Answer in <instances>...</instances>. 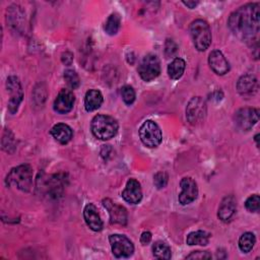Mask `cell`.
Here are the masks:
<instances>
[{
  "mask_svg": "<svg viewBox=\"0 0 260 260\" xmlns=\"http://www.w3.org/2000/svg\"><path fill=\"white\" fill-rule=\"evenodd\" d=\"M235 124L243 131L250 130L259 121V110L256 108H242L235 113Z\"/></svg>",
  "mask_w": 260,
  "mask_h": 260,
  "instance_id": "obj_10",
  "label": "cell"
},
{
  "mask_svg": "<svg viewBox=\"0 0 260 260\" xmlns=\"http://www.w3.org/2000/svg\"><path fill=\"white\" fill-rule=\"evenodd\" d=\"M245 207L250 212H256L260 207V197L258 194H253L249 196L245 202Z\"/></svg>",
  "mask_w": 260,
  "mask_h": 260,
  "instance_id": "obj_31",
  "label": "cell"
},
{
  "mask_svg": "<svg viewBox=\"0 0 260 260\" xmlns=\"http://www.w3.org/2000/svg\"><path fill=\"white\" fill-rule=\"evenodd\" d=\"M181 186V193L178 196V200L182 205H187L193 202L198 195V187L196 182L190 178V177H185L181 180L180 182Z\"/></svg>",
  "mask_w": 260,
  "mask_h": 260,
  "instance_id": "obj_11",
  "label": "cell"
},
{
  "mask_svg": "<svg viewBox=\"0 0 260 260\" xmlns=\"http://www.w3.org/2000/svg\"><path fill=\"white\" fill-rule=\"evenodd\" d=\"M7 22L11 28L19 31L23 25V11L18 5H11L7 9Z\"/></svg>",
  "mask_w": 260,
  "mask_h": 260,
  "instance_id": "obj_20",
  "label": "cell"
},
{
  "mask_svg": "<svg viewBox=\"0 0 260 260\" xmlns=\"http://www.w3.org/2000/svg\"><path fill=\"white\" fill-rule=\"evenodd\" d=\"M83 217L86 224L94 232H100L103 229V221L98 213V209L94 204L88 203L84 206Z\"/></svg>",
  "mask_w": 260,
  "mask_h": 260,
  "instance_id": "obj_17",
  "label": "cell"
},
{
  "mask_svg": "<svg viewBox=\"0 0 260 260\" xmlns=\"http://www.w3.org/2000/svg\"><path fill=\"white\" fill-rule=\"evenodd\" d=\"M207 107L205 101L201 96L192 98L186 108V118L191 125L202 123L206 117Z\"/></svg>",
  "mask_w": 260,
  "mask_h": 260,
  "instance_id": "obj_7",
  "label": "cell"
},
{
  "mask_svg": "<svg viewBox=\"0 0 260 260\" xmlns=\"http://www.w3.org/2000/svg\"><path fill=\"white\" fill-rule=\"evenodd\" d=\"M139 137L142 143L149 148L157 147L162 140L161 130L152 120H146L142 123L139 128Z\"/></svg>",
  "mask_w": 260,
  "mask_h": 260,
  "instance_id": "obj_5",
  "label": "cell"
},
{
  "mask_svg": "<svg viewBox=\"0 0 260 260\" xmlns=\"http://www.w3.org/2000/svg\"><path fill=\"white\" fill-rule=\"evenodd\" d=\"M92 134L101 140H109L118 132V122L109 115H96L92 118L90 124Z\"/></svg>",
  "mask_w": 260,
  "mask_h": 260,
  "instance_id": "obj_2",
  "label": "cell"
},
{
  "mask_svg": "<svg viewBox=\"0 0 260 260\" xmlns=\"http://www.w3.org/2000/svg\"><path fill=\"white\" fill-rule=\"evenodd\" d=\"M50 133L53 136V138L61 144L68 143L73 136L72 129L67 124H64V123H58L54 125Z\"/></svg>",
  "mask_w": 260,
  "mask_h": 260,
  "instance_id": "obj_19",
  "label": "cell"
},
{
  "mask_svg": "<svg viewBox=\"0 0 260 260\" xmlns=\"http://www.w3.org/2000/svg\"><path fill=\"white\" fill-rule=\"evenodd\" d=\"M64 185V178H60V176L56 175L54 178L47 181V191L51 196L57 197L62 193Z\"/></svg>",
  "mask_w": 260,
  "mask_h": 260,
  "instance_id": "obj_25",
  "label": "cell"
},
{
  "mask_svg": "<svg viewBox=\"0 0 260 260\" xmlns=\"http://www.w3.org/2000/svg\"><path fill=\"white\" fill-rule=\"evenodd\" d=\"M189 30L193 44L198 51L203 52L206 49H208V47L211 44L212 38L210 27L205 20L196 19L192 21Z\"/></svg>",
  "mask_w": 260,
  "mask_h": 260,
  "instance_id": "obj_4",
  "label": "cell"
},
{
  "mask_svg": "<svg viewBox=\"0 0 260 260\" xmlns=\"http://www.w3.org/2000/svg\"><path fill=\"white\" fill-rule=\"evenodd\" d=\"M236 212V199L233 195L225 196L218 207L217 216L223 222H229Z\"/></svg>",
  "mask_w": 260,
  "mask_h": 260,
  "instance_id": "obj_18",
  "label": "cell"
},
{
  "mask_svg": "<svg viewBox=\"0 0 260 260\" xmlns=\"http://www.w3.org/2000/svg\"><path fill=\"white\" fill-rule=\"evenodd\" d=\"M121 96L126 105H131L135 101V91L132 86L124 85L121 88Z\"/></svg>",
  "mask_w": 260,
  "mask_h": 260,
  "instance_id": "obj_30",
  "label": "cell"
},
{
  "mask_svg": "<svg viewBox=\"0 0 260 260\" xmlns=\"http://www.w3.org/2000/svg\"><path fill=\"white\" fill-rule=\"evenodd\" d=\"M103 94L98 89H89L84 96V108L87 112L98 110L103 104Z\"/></svg>",
  "mask_w": 260,
  "mask_h": 260,
  "instance_id": "obj_21",
  "label": "cell"
},
{
  "mask_svg": "<svg viewBox=\"0 0 260 260\" xmlns=\"http://www.w3.org/2000/svg\"><path fill=\"white\" fill-rule=\"evenodd\" d=\"M74 102H75V96L73 92L70 89L63 88L57 94L54 101L53 108L55 112L59 114H67L72 110Z\"/></svg>",
  "mask_w": 260,
  "mask_h": 260,
  "instance_id": "obj_12",
  "label": "cell"
},
{
  "mask_svg": "<svg viewBox=\"0 0 260 260\" xmlns=\"http://www.w3.org/2000/svg\"><path fill=\"white\" fill-rule=\"evenodd\" d=\"M112 253L117 258H128L134 252L132 242L124 235L114 234L109 237Z\"/></svg>",
  "mask_w": 260,
  "mask_h": 260,
  "instance_id": "obj_8",
  "label": "cell"
},
{
  "mask_svg": "<svg viewBox=\"0 0 260 260\" xmlns=\"http://www.w3.org/2000/svg\"><path fill=\"white\" fill-rule=\"evenodd\" d=\"M228 26L244 42L256 41L260 26V4L247 3L231 13Z\"/></svg>",
  "mask_w": 260,
  "mask_h": 260,
  "instance_id": "obj_1",
  "label": "cell"
},
{
  "mask_svg": "<svg viewBox=\"0 0 260 260\" xmlns=\"http://www.w3.org/2000/svg\"><path fill=\"white\" fill-rule=\"evenodd\" d=\"M255 242H256V239L254 234L250 232L244 233L239 239V248L243 253H248L253 249Z\"/></svg>",
  "mask_w": 260,
  "mask_h": 260,
  "instance_id": "obj_27",
  "label": "cell"
},
{
  "mask_svg": "<svg viewBox=\"0 0 260 260\" xmlns=\"http://www.w3.org/2000/svg\"><path fill=\"white\" fill-rule=\"evenodd\" d=\"M103 205L109 211L111 223H118L125 225L127 223V211L125 207L106 198L103 200Z\"/></svg>",
  "mask_w": 260,
  "mask_h": 260,
  "instance_id": "obj_14",
  "label": "cell"
},
{
  "mask_svg": "<svg viewBox=\"0 0 260 260\" xmlns=\"http://www.w3.org/2000/svg\"><path fill=\"white\" fill-rule=\"evenodd\" d=\"M6 88L9 93L8 111L10 114H15L23 98L22 86L16 76H9L6 81Z\"/></svg>",
  "mask_w": 260,
  "mask_h": 260,
  "instance_id": "obj_9",
  "label": "cell"
},
{
  "mask_svg": "<svg viewBox=\"0 0 260 260\" xmlns=\"http://www.w3.org/2000/svg\"><path fill=\"white\" fill-rule=\"evenodd\" d=\"M6 183L20 191L28 192L32 185V168L29 165H20L11 169L6 177Z\"/></svg>",
  "mask_w": 260,
  "mask_h": 260,
  "instance_id": "obj_3",
  "label": "cell"
},
{
  "mask_svg": "<svg viewBox=\"0 0 260 260\" xmlns=\"http://www.w3.org/2000/svg\"><path fill=\"white\" fill-rule=\"evenodd\" d=\"M211 257L207 251H193L186 256V259H210Z\"/></svg>",
  "mask_w": 260,
  "mask_h": 260,
  "instance_id": "obj_33",
  "label": "cell"
},
{
  "mask_svg": "<svg viewBox=\"0 0 260 260\" xmlns=\"http://www.w3.org/2000/svg\"><path fill=\"white\" fill-rule=\"evenodd\" d=\"M123 199L130 204H137L142 199V191L140 183L135 179H129L126 183L125 189L122 192Z\"/></svg>",
  "mask_w": 260,
  "mask_h": 260,
  "instance_id": "obj_16",
  "label": "cell"
},
{
  "mask_svg": "<svg viewBox=\"0 0 260 260\" xmlns=\"http://www.w3.org/2000/svg\"><path fill=\"white\" fill-rule=\"evenodd\" d=\"M61 60L65 65H70L73 61V54L70 52H64L61 56Z\"/></svg>",
  "mask_w": 260,
  "mask_h": 260,
  "instance_id": "obj_35",
  "label": "cell"
},
{
  "mask_svg": "<svg viewBox=\"0 0 260 260\" xmlns=\"http://www.w3.org/2000/svg\"><path fill=\"white\" fill-rule=\"evenodd\" d=\"M64 79H65L67 85L71 89L77 88L80 84V79H79L78 74L72 69H67L64 71Z\"/></svg>",
  "mask_w": 260,
  "mask_h": 260,
  "instance_id": "obj_28",
  "label": "cell"
},
{
  "mask_svg": "<svg viewBox=\"0 0 260 260\" xmlns=\"http://www.w3.org/2000/svg\"><path fill=\"white\" fill-rule=\"evenodd\" d=\"M208 64L211 70L217 75H224L230 71V63L219 50H213L210 52Z\"/></svg>",
  "mask_w": 260,
  "mask_h": 260,
  "instance_id": "obj_15",
  "label": "cell"
},
{
  "mask_svg": "<svg viewBox=\"0 0 260 260\" xmlns=\"http://www.w3.org/2000/svg\"><path fill=\"white\" fill-rule=\"evenodd\" d=\"M137 70L142 80L151 81L160 73L159 59L154 54H147L141 59Z\"/></svg>",
  "mask_w": 260,
  "mask_h": 260,
  "instance_id": "obj_6",
  "label": "cell"
},
{
  "mask_svg": "<svg viewBox=\"0 0 260 260\" xmlns=\"http://www.w3.org/2000/svg\"><path fill=\"white\" fill-rule=\"evenodd\" d=\"M120 25H121V17L118 13H112L107 21L105 22V31L110 35V36H114L118 32L119 28H120Z\"/></svg>",
  "mask_w": 260,
  "mask_h": 260,
  "instance_id": "obj_26",
  "label": "cell"
},
{
  "mask_svg": "<svg viewBox=\"0 0 260 260\" xmlns=\"http://www.w3.org/2000/svg\"><path fill=\"white\" fill-rule=\"evenodd\" d=\"M186 68V63L182 58H175L168 66V74L172 79H179L182 77Z\"/></svg>",
  "mask_w": 260,
  "mask_h": 260,
  "instance_id": "obj_22",
  "label": "cell"
},
{
  "mask_svg": "<svg viewBox=\"0 0 260 260\" xmlns=\"http://www.w3.org/2000/svg\"><path fill=\"white\" fill-rule=\"evenodd\" d=\"M152 254L156 259H171V248L162 241H156L152 245Z\"/></svg>",
  "mask_w": 260,
  "mask_h": 260,
  "instance_id": "obj_24",
  "label": "cell"
},
{
  "mask_svg": "<svg viewBox=\"0 0 260 260\" xmlns=\"http://www.w3.org/2000/svg\"><path fill=\"white\" fill-rule=\"evenodd\" d=\"M168 180H169V176L166 172H157L154 176H153V184L157 189H161L164 187L167 186L168 184Z\"/></svg>",
  "mask_w": 260,
  "mask_h": 260,
  "instance_id": "obj_32",
  "label": "cell"
},
{
  "mask_svg": "<svg viewBox=\"0 0 260 260\" xmlns=\"http://www.w3.org/2000/svg\"><path fill=\"white\" fill-rule=\"evenodd\" d=\"M165 53L167 57H172L175 55V53L178 50L177 45L175 44V42L173 40H167L166 42V47H165Z\"/></svg>",
  "mask_w": 260,
  "mask_h": 260,
  "instance_id": "obj_34",
  "label": "cell"
},
{
  "mask_svg": "<svg viewBox=\"0 0 260 260\" xmlns=\"http://www.w3.org/2000/svg\"><path fill=\"white\" fill-rule=\"evenodd\" d=\"M254 138H255V141H256V145H257V147H259V142H258V139H259V134H256Z\"/></svg>",
  "mask_w": 260,
  "mask_h": 260,
  "instance_id": "obj_38",
  "label": "cell"
},
{
  "mask_svg": "<svg viewBox=\"0 0 260 260\" xmlns=\"http://www.w3.org/2000/svg\"><path fill=\"white\" fill-rule=\"evenodd\" d=\"M151 241V234L149 232H143L140 236V242L142 245H147Z\"/></svg>",
  "mask_w": 260,
  "mask_h": 260,
  "instance_id": "obj_36",
  "label": "cell"
},
{
  "mask_svg": "<svg viewBox=\"0 0 260 260\" xmlns=\"http://www.w3.org/2000/svg\"><path fill=\"white\" fill-rule=\"evenodd\" d=\"M238 92L245 99L252 98L258 90L257 78L252 74H246L239 78L237 82Z\"/></svg>",
  "mask_w": 260,
  "mask_h": 260,
  "instance_id": "obj_13",
  "label": "cell"
},
{
  "mask_svg": "<svg viewBox=\"0 0 260 260\" xmlns=\"http://www.w3.org/2000/svg\"><path fill=\"white\" fill-rule=\"evenodd\" d=\"M183 4L186 5L187 7L191 8V9H193V8H195L197 6L198 2L197 1H183Z\"/></svg>",
  "mask_w": 260,
  "mask_h": 260,
  "instance_id": "obj_37",
  "label": "cell"
},
{
  "mask_svg": "<svg viewBox=\"0 0 260 260\" xmlns=\"http://www.w3.org/2000/svg\"><path fill=\"white\" fill-rule=\"evenodd\" d=\"M210 235L204 231H196L190 233L186 238V243L190 246L194 245H200V246H206L209 242Z\"/></svg>",
  "mask_w": 260,
  "mask_h": 260,
  "instance_id": "obj_23",
  "label": "cell"
},
{
  "mask_svg": "<svg viewBox=\"0 0 260 260\" xmlns=\"http://www.w3.org/2000/svg\"><path fill=\"white\" fill-rule=\"evenodd\" d=\"M2 146L3 149L7 152H13L15 149V139L12 132L9 129H6L3 138H2Z\"/></svg>",
  "mask_w": 260,
  "mask_h": 260,
  "instance_id": "obj_29",
  "label": "cell"
}]
</instances>
